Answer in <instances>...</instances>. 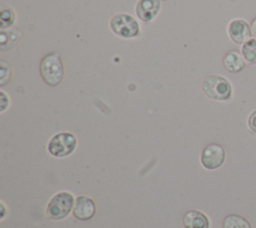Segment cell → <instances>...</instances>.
Returning a JSON list of instances; mask_svg holds the SVG:
<instances>
[{"label": "cell", "mask_w": 256, "mask_h": 228, "mask_svg": "<svg viewBox=\"0 0 256 228\" xmlns=\"http://www.w3.org/2000/svg\"><path fill=\"white\" fill-rule=\"evenodd\" d=\"M247 125L250 131H252L253 133H256V110L250 113L247 120Z\"/></svg>", "instance_id": "e0dca14e"}, {"label": "cell", "mask_w": 256, "mask_h": 228, "mask_svg": "<svg viewBox=\"0 0 256 228\" xmlns=\"http://www.w3.org/2000/svg\"><path fill=\"white\" fill-rule=\"evenodd\" d=\"M15 22V13L10 7H4L0 13V27L1 29L9 28Z\"/></svg>", "instance_id": "9a60e30c"}, {"label": "cell", "mask_w": 256, "mask_h": 228, "mask_svg": "<svg viewBox=\"0 0 256 228\" xmlns=\"http://www.w3.org/2000/svg\"><path fill=\"white\" fill-rule=\"evenodd\" d=\"M77 146V139L70 132H60L54 135L48 143V152L57 158L72 154Z\"/></svg>", "instance_id": "5b68a950"}, {"label": "cell", "mask_w": 256, "mask_h": 228, "mask_svg": "<svg viewBox=\"0 0 256 228\" xmlns=\"http://www.w3.org/2000/svg\"><path fill=\"white\" fill-rule=\"evenodd\" d=\"M184 228H209L210 221L206 214L199 210L187 211L182 219Z\"/></svg>", "instance_id": "30bf717a"}, {"label": "cell", "mask_w": 256, "mask_h": 228, "mask_svg": "<svg viewBox=\"0 0 256 228\" xmlns=\"http://www.w3.org/2000/svg\"><path fill=\"white\" fill-rule=\"evenodd\" d=\"M12 75V68L9 62L5 60H0V85L4 86L7 84Z\"/></svg>", "instance_id": "2e32d148"}, {"label": "cell", "mask_w": 256, "mask_h": 228, "mask_svg": "<svg viewBox=\"0 0 256 228\" xmlns=\"http://www.w3.org/2000/svg\"><path fill=\"white\" fill-rule=\"evenodd\" d=\"M110 29L114 34L122 38H134L138 36L140 27L137 20L126 13H119L114 15L109 22Z\"/></svg>", "instance_id": "277c9868"}, {"label": "cell", "mask_w": 256, "mask_h": 228, "mask_svg": "<svg viewBox=\"0 0 256 228\" xmlns=\"http://www.w3.org/2000/svg\"><path fill=\"white\" fill-rule=\"evenodd\" d=\"M204 94L213 100L227 101L232 96V86L223 76L212 74L207 76L202 84Z\"/></svg>", "instance_id": "7a4b0ae2"}, {"label": "cell", "mask_w": 256, "mask_h": 228, "mask_svg": "<svg viewBox=\"0 0 256 228\" xmlns=\"http://www.w3.org/2000/svg\"><path fill=\"white\" fill-rule=\"evenodd\" d=\"M39 72L47 85L52 87L59 85L64 78V68L60 55L56 52L46 54L40 62Z\"/></svg>", "instance_id": "6da1fadb"}, {"label": "cell", "mask_w": 256, "mask_h": 228, "mask_svg": "<svg viewBox=\"0 0 256 228\" xmlns=\"http://www.w3.org/2000/svg\"><path fill=\"white\" fill-rule=\"evenodd\" d=\"M250 26H251L252 37L256 39V17L252 19V21H251V23H250Z\"/></svg>", "instance_id": "d6986e66"}, {"label": "cell", "mask_w": 256, "mask_h": 228, "mask_svg": "<svg viewBox=\"0 0 256 228\" xmlns=\"http://www.w3.org/2000/svg\"><path fill=\"white\" fill-rule=\"evenodd\" d=\"M21 33L15 28H9L8 30L1 29L0 33V49L2 51L12 49L20 40Z\"/></svg>", "instance_id": "7c38bea8"}, {"label": "cell", "mask_w": 256, "mask_h": 228, "mask_svg": "<svg viewBox=\"0 0 256 228\" xmlns=\"http://www.w3.org/2000/svg\"><path fill=\"white\" fill-rule=\"evenodd\" d=\"M246 61L242 56L241 52L237 50H230L226 52L223 57V65L224 68L230 73H239L241 72L245 66Z\"/></svg>", "instance_id": "8fae6325"}, {"label": "cell", "mask_w": 256, "mask_h": 228, "mask_svg": "<svg viewBox=\"0 0 256 228\" xmlns=\"http://www.w3.org/2000/svg\"><path fill=\"white\" fill-rule=\"evenodd\" d=\"M222 228H252L250 222L243 216L229 214L222 221Z\"/></svg>", "instance_id": "4fadbf2b"}, {"label": "cell", "mask_w": 256, "mask_h": 228, "mask_svg": "<svg viewBox=\"0 0 256 228\" xmlns=\"http://www.w3.org/2000/svg\"><path fill=\"white\" fill-rule=\"evenodd\" d=\"M74 196L68 191L57 192L48 202L47 216L52 220H62L69 216L74 206Z\"/></svg>", "instance_id": "3957f363"}, {"label": "cell", "mask_w": 256, "mask_h": 228, "mask_svg": "<svg viewBox=\"0 0 256 228\" xmlns=\"http://www.w3.org/2000/svg\"><path fill=\"white\" fill-rule=\"evenodd\" d=\"M227 33L232 42L235 44H243L252 38L250 24L241 18H235L228 23Z\"/></svg>", "instance_id": "52a82bcc"}, {"label": "cell", "mask_w": 256, "mask_h": 228, "mask_svg": "<svg viewBox=\"0 0 256 228\" xmlns=\"http://www.w3.org/2000/svg\"><path fill=\"white\" fill-rule=\"evenodd\" d=\"M241 54L249 65H256V39L250 38L241 45Z\"/></svg>", "instance_id": "5bb4252c"}, {"label": "cell", "mask_w": 256, "mask_h": 228, "mask_svg": "<svg viewBox=\"0 0 256 228\" xmlns=\"http://www.w3.org/2000/svg\"><path fill=\"white\" fill-rule=\"evenodd\" d=\"M72 213L78 220H90L96 213V205L94 200L85 195L78 196L75 199Z\"/></svg>", "instance_id": "ba28073f"}, {"label": "cell", "mask_w": 256, "mask_h": 228, "mask_svg": "<svg viewBox=\"0 0 256 228\" xmlns=\"http://www.w3.org/2000/svg\"><path fill=\"white\" fill-rule=\"evenodd\" d=\"M200 161L202 166L208 170L218 169L225 161V150L220 144H208L201 152Z\"/></svg>", "instance_id": "8992f818"}, {"label": "cell", "mask_w": 256, "mask_h": 228, "mask_svg": "<svg viewBox=\"0 0 256 228\" xmlns=\"http://www.w3.org/2000/svg\"><path fill=\"white\" fill-rule=\"evenodd\" d=\"M161 9L160 0H139L135 7L138 18L143 22L153 20Z\"/></svg>", "instance_id": "9c48e42d"}, {"label": "cell", "mask_w": 256, "mask_h": 228, "mask_svg": "<svg viewBox=\"0 0 256 228\" xmlns=\"http://www.w3.org/2000/svg\"><path fill=\"white\" fill-rule=\"evenodd\" d=\"M5 206H4V203L1 201V219L4 218V215H5Z\"/></svg>", "instance_id": "ffe728a7"}, {"label": "cell", "mask_w": 256, "mask_h": 228, "mask_svg": "<svg viewBox=\"0 0 256 228\" xmlns=\"http://www.w3.org/2000/svg\"><path fill=\"white\" fill-rule=\"evenodd\" d=\"M0 94H1V109H0V112H4L9 106V97L2 90L0 91Z\"/></svg>", "instance_id": "ac0fdd59"}]
</instances>
